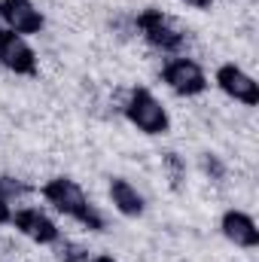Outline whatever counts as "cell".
Listing matches in <instances>:
<instances>
[{"instance_id":"obj_10","label":"cell","mask_w":259,"mask_h":262,"mask_svg":"<svg viewBox=\"0 0 259 262\" xmlns=\"http://www.w3.org/2000/svg\"><path fill=\"white\" fill-rule=\"evenodd\" d=\"M107 192H110L113 207H116L122 216H128V220L140 216V213L146 210V201H143V195L137 192V186H134L131 180H125V177H113Z\"/></svg>"},{"instance_id":"obj_6","label":"cell","mask_w":259,"mask_h":262,"mask_svg":"<svg viewBox=\"0 0 259 262\" xmlns=\"http://www.w3.org/2000/svg\"><path fill=\"white\" fill-rule=\"evenodd\" d=\"M213 82H217V89H220L229 101H235V104H244V107H256L259 104V82L244 70V67L235 64V61H226V64L217 67Z\"/></svg>"},{"instance_id":"obj_11","label":"cell","mask_w":259,"mask_h":262,"mask_svg":"<svg viewBox=\"0 0 259 262\" xmlns=\"http://www.w3.org/2000/svg\"><path fill=\"white\" fill-rule=\"evenodd\" d=\"M52 247H55L58 262H89V250L82 244H76V241H58Z\"/></svg>"},{"instance_id":"obj_7","label":"cell","mask_w":259,"mask_h":262,"mask_svg":"<svg viewBox=\"0 0 259 262\" xmlns=\"http://www.w3.org/2000/svg\"><path fill=\"white\" fill-rule=\"evenodd\" d=\"M0 28L31 37L46 28V15L37 9L34 0H0Z\"/></svg>"},{"instance_id":"obj_15","label":"cell","mask_w":259,"mask_h":262,"mask_svg":"<svg viewBox=\"0 0 259 262\" xmlns=\"http://www.w3.org/2000/svg\"><path fill=\"white\" fill-rule=\"evenodd\" d=\"M180 3H186V6H192V9H210L213 0H180Z\"/></svg>"},{"instance_id":"obj_4","label":"cell","mask_w":259,"mask_h":262,"mask_svg":"<svg viewBox=\"0 0 259 262\" xmlns=\"http://www.w3.org/2000/svg\"><path fill=\"white\" fill-rule=\"evenodd\" d=\"M162 82L180 95V98H198L207 92V73L204 67L198 64L195 58H186V55H171L165 67H162Z\"/></svg>"},{"instance_id":"obj_9","label":"cell","mask_w":259,"mask_h":262,"mask_svg":"<svg viewBox=\"0 0 259 262\" xmlns=\"http://www.w3.org/2000/svg\"><path fill=\"white\" fill-rule=\"evenodd\" d=\"M220 232L229 244H235L241 250H256L259 247V226L247 210H238V207L226 210L220 216Z\"/></svg>"},{"instance_id":"obj_16","label":"cell","mask_w":259,"mask_h":262,"mask_svg":"<svg viewBox=\"0 0 259 262\" xmlns=\"http://www.w3.org/2000/svg\"><path fill=\"white\" fill-rule=\"evenodd\" d=\"M89 262H116L113 256H107V253H98V256H92Z\"/></svg>"},{"instance_id":"obj_13","label":"cell","mask_w":259,"mask_h":262,"mask_svg":"<svg viewBox=\"0 0 259 262\" xmlns=\"http://www.w3.org/2000/svg\"><path fill=\"white\" fill-rule=\"evenodd\" d=\"M201 168H204V174H207V177H213V180H223V177H226V168H223V162H220L217 156H210V152L201 159Z\"/></svg>"},{"instance_id":"obj_14","label":"cell","mask_w":259,"mask_h":262,"mask_svg":"<svg viewBox=\"0 0 259 262\" xmlns=\"http://www.w3.org/2000/svg\"><path fill=\"white\" fill-rule=\"evenodd\" d=\"M9 220H12V201L0 195V226H3V223H9Z\"/></svg>"},{"instance_id":"obj_2","label":"cell","mask_w":259,"mask_h":262,"mask_svg":"<svg viewBox=\"0 0 259 262\" xmlns=\"http://www.w3.org/2000/svg\"><path fill=\"white\" fill-rule=\"evenodd\" d=\"M122 113L140 134H149V137H159V134H168L171 131V116H168V107L143 85L131 89L125 104H122Z\"/></svg>"},{"instance_id":"obj_12","label":"cell","mask_w":259,"mask_h":262,"mask_svg":"<svg viewBox=\"0 0 259 262\" xmlns=\"http://www.w3.org/2000/svg\"><path fill=\"white\" fill-rule=\"evenodd\" d=\"M25 192H28V186H25L21 180H15V177H0V195L3 198L12 201V198H21Z\"/></svg>"},{"instance_id":"obj_3","label":"cell","mask_w":259,"mask_h":262,"mask_svg":"<svg viewBox=\"0 0 259 262\" xmlns=\"http://www.w3.org/2000/svg\"><path fill=\"white\" fill-rule=\"evenodd\" d=\"M134 28H137L140 37H143L153 49H159V52L180 55L183 46H186V34H183L180 25H177L171 15H165L162 9H143V12H137Z\"/></svg>"},{"instance_id":"obj_1","label":"cell","mask_w":259,"mask_h":262,"mask_svg":"<svg viewBox=\"0 0 259 262\" xmlns=\"http://www.w3.org/2000/svg\"><path fill=\"white\" fill-rule=\"evenodd\" d=\"M40 195L46 198V204H52L61 216L76 220V223L85 226L89 232H104L107 223H104L101 210L89 201L85 189H82L76 180H70V177H52V180H46V183L40 186Z\"/></svg>"},{"instance_id":"obj_5","label":"cell","mask_w":259,"mask_h":262,"mask_svg":"<svg viewBox=\"0 0 259 262\" xmlns=\"http://www.w3.org/2000/svg\"><path fill=\"white\" fill-rule=\"evenodd\" d=\"M0 67L15 73V76H37L40 73V58H37L34 46L28 43V37L0 28Z\"/></svg>"},{"instance_id":"obj_8","label":"cell","mask_w":259,"mask_h":262,"mask_svg":"<svg viewBox=\"0 0 259 262\" xmlns=\"http://www.w3.org/2000/svg\"><path fill=\"white\" fill-rule=\"evenodd\" d=\"M28 241L40 244V247H52L61 241V229L55 226L52 216H46L40 207H21V210H12V220H9Z\"/></svg>"}]
</instances>
